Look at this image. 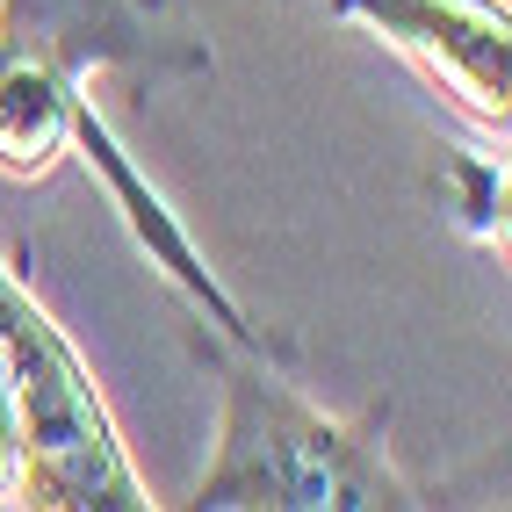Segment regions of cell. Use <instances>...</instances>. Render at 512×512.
Instances as JSON below:
<instances>
[{
	"instance_id": "obj_6",
	"label": "cell",
	"mask_w": 512,
	"mask_h": 512,
	"mask_svg": "<svg viewBox=\"0 0 512 512\" xmlns=\"http://www.w3.org/2000/svg\"><path fill=\"white\" fill-rule=\"evenodd\" d=\"M15 484H22V404H15V383L0 368V498L15 505Z\"/></svg>"
},
{
	"instance_id": "obj_2",
	"label": "cell",
	"mask_w": 512,
	"mask_h": 512,
	"mask_svg": "<svg viewBox=\"0 0 512 512\" xmlns=\"http://www.w3.org/2000/svg\"><path fill=\"white\" fill-rule=\"evenodd\" d=\"M109 65L202 73L210 51L166 29L152 0H0V174L51 181L101 116L87 80Z\"/></svg>"
},
{
	"instance_id": "obj_3",
	"label": "cell",
	"mask_w": 512,
	"mask_h": 512,
	"mask_svg": "<svg viewBox=\"0 0 512 512\" xmlns=\"http://www.w3.org/2000/svg\"><path fill=\"white\" fill-rule=\"evenodd\" d=\"M0 368L22 404V484L15 505L37 512H145L123 426L65 325L0 260Z\"/></svg>"
},
{
	"instance_id": "obj_5",
	"label": "cell",
	"mask_w": 512,
	"mask_h": 512,
	"mask_svg": "<svg viewBox=\"0 0 512 512\" xmlns=\"http://www.w3.org/2000/svg\"><path fill=\"white\" fill-rule=\"evenodd\" d=\"M455 188H469L455 202V217L484 246H505V159H455Z\"/></svg>"
},
{
	"instance_id": "obj_1",
	"label": "cell",
	"mask_w": 512,
	"mask_h": 512,
	"mask_svg": "<svg viewBox=\"0 0 512 512\" xmlns=\"http://www.w3.org/2000/svg\"><path fill=\"white\" fill-rule=\"evenodd\" d=\"M195 354L224 383V419H217V455L181 505L195 512H375V505L412 512L426 505L383 455V440L311 404L275 368V354L231 347L210 325H195Z\"/></svg>"
},
{
	"instance_id": "obj_4",
	"label": "cell",
	"mask_w": 512,
	"mask_h": 512,
	"mask_svg": "<svg viewBox=\"0 0 512 512\" xmlns=\"http://www.w3.org/2000/svg\"><path fill=\"white\" fill-rule=\"evenodd\" d=\"M339 22L397 51L448 109L505 152L512 130V8L505 0H332Z\"/></svg>"
}]
</instances>
